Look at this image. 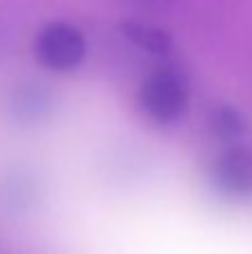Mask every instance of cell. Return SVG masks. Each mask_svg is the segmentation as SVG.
I'll return each instance as SVG.
<instances>
[{"mask_svg":"<svg viewBox=\"0 0 252 254\" xmlns=\"http://www.w3.org/2000/svg\"><path fill=\"white\" fill-rule=\"evenodd\" d=\"M138 105L150 121L168 125L179 121L190 105V85L174 67L154 69L138 89Z\"/></svg>","mask_w":252,"mask_h":254,"instance_id":"cell-1","label":"cell"},{"mask_svg":"<svg viewBox=\"0 0 252 254\" xmlns=\"http://www.w3.org/2000/svg\"><path fill=\"white\" fill-rule=\"evenodd\" d=\"M87 43L78 27L69 22H49L40 29L34 43V54L43 67L52 71H69L83 63Z\"/></svg>","mask_w":252,"mask_h":254,"instance_id":"cell-2","label":"cell"},{"mask_svg":"<svg viewBox=\"0 0 252 254\" xmlns=\"http://www.w3.org/2000/svg\"><path fill=\"white\" fill-rule=\"evenodd\" d=\"M214 185L223 194L244 198L252 194V152L241 145H230L212 165Z\"/></svg>","mask_w":252,"mask_h":254,"instance_id":"cell-3","label":"cell"},{"mask_svg":"<svg viewBox=\"0 0 252 254\" xmlns=\"http://www.w3.org/2000/svg\"><path fill=\"white\" fill-rule=\"evenodd\" d=\"M121 34L134 43L138 49L154 56H165L172 49V38L168 31L159 29L154 25H143V22H134V20H125L121 22Z\"/></svg>","mask_w":252,"mask_h":254,"instance_id":"cell-4","label":"cell"},{"mask_svg":"<svg viewBox=\"0 0 252 254\" xmlns=\"http://www.w3.org/2000/svg\"><path fill=\"white\" fill-rule=\"evenodd\" d=\"M210 129L223 143L235 145L239 138H244L248 131V123H246L244 114L232 105H221L210 114Z\"/></svg>","mask_w":252,"mask_h":254,"instance_id":"cell-5","label":"cell"},{"mask_svg":"<svg viewBox=\"0 0 252 254\" xmlns=\"http://www.w3.org/2000/svg\"><path fill=\"white\" fill-rule=\"evenodd\" d=\"M13 103H16V114L22 121L25 119L36 121L38 116H43L47 112V96H45L43 89H36V87L20 89V94L16 96Z\"/></svg>","mask_w":252,"mask_h":254,"instance_id":"cell-6","label":"cell"}]
</instances>
